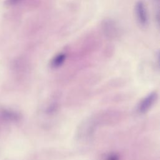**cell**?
Returning <instances> with one entry per match:
<instances>
[{
  "mask_svg": "<svg viewBox=\"0 0 160 160\" xmlns=\"http://www.w3.org/2000/svg\"><path fill=\"white\" fill-rule=\"evenodd\" d=\"M156 99V94H151L146 97L142 102L139 106V111L141 112H144L148 110L151 104L153 103L154 99Z\"/></svg>",
  "mask_w": 160,
  "mask_h": 160,
  "instance_id": "2",
  "label": "cell"
},
{
  "mask_svg": "<svg viewBox=\"0 0 160 160\" xmlns=\"http://www.w3.org/2000/svg\"><path fill=\"white\" fill-rule=\"evenodd\" d=\"M11 1H15V2H16V1H18V0H11Z\"/></svg>",
  "mask_w": 160,
  "mask_h": 160,
  "instance_id": "5",
  "label": "cell"
},
{
  "mask_svg": "<svg viewBox=\"0 0 160 160\" xmlns=\"http://www.w3.org/2000/svg\"><path fill=\"white\" fill-rule=\"evenodd\" d=\"M116 24L114 23L112 21H105L104 23L103 24V26L104 27V31L108 32V34L109 36H114V33L116 34Z\"/></svg>",
  "mask_w": 160,
  "mask_h": 160,
  "instance_id": "3",
  "label": "cell"
},
{
  "mask_svg": "<svg viewBox=\"0 0 160 160\" xmlns=\"http://www.w3.org/2000/svg\"><path fill=\"white\" fill-rule=\"evenodd\" d=\"M134 12L138 23L142 26H147L148 24V12L146 6L142 1H139L136 3Z\"/></svg>",
  "mask_w": 160,
  "mask_h": 160,
  "instance_id": "1",
  "label": "cell"
},
{
  "mask_svg": "<svg viewBox=\"0 0 160 160\" xmlns=\"http://www.w3.org/2000/svg\"><path fill=\"white\" fill-rule=\"evenodd\" d=\"M66 59V54L64 53H59L57 54L51 61V66L53 68H58L60 66Z\"/></svg>",
  "mask_w": 160,
  "mask_h": 160,
  "instance_id": "4",
  "label": "cell"
}]
</instances>
